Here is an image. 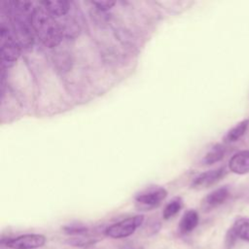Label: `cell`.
<instances>
[{"label": "cell", "mask_w": 249, "mask_h": 249, "mask_svg": "<svg viewBox=\"0 0 249 249\" xmlns=\"http://www.w3.org/2000/svg\"><path fill=\"white\" fill-rule=\"evenodd\" d=\"M249 127V119L238 122L235 125L230 128L223 137L225 143H234L238 141L247 131Z\"/></svg>", "instance_id": "cell-11"}, {"label": "cell", "mask_w": 249, "mask_h": 249, "mask_svg": "<svg viewBox=\"0 0 249 249\" xmlns=\"http://www.w3.org/2000/svg\"><path fill=\"white\" fill-rule=\"evenodd\" d=\"M1 243L11 249H37L45 245L46 236L38 233H27L6 240L2 239Z\"/></svg>", "instance_id": "cell-6"}, {"label": "cell", "mask_w": 249, "mask_h": 249, "mask_svg": "<svg viewBox=\"0 0 249 249\" xmlns=\"http://www.w3.org/2000/svg\"><path fill=\"white\" fill-rule=\"evenodd\" d=\"M229 169L238 175L249 173V150L235 153L229 160Z\"/></svg>", "instance_id": "cell-9"}, {"label": "cell", "mask_w": 249, "mask_h": 249, "mask_svg": "<svg viewBox=\"0 0 249 249\" xmlns=\"http://www.w3.org/2000/svg\"><path fill=\"white\" fill-rule=\"evenodd\" d=\"M230 196V190L227 186L220 187L209 193L202 200V208L204 211H210L223 204Z\"/></svg>", "instance_id": "cell-8"}, {"label": "cell", "mask_w": 249, "mask_h": 249, "mask_svg": "<svg viewBox=\"0 0 249 249\" xmlns=\"http://www.w3.org/2000/svg\"><path fill=\"white\" fill-rule=\"evenodd\" d=\"M226 155V147L222 144H215L212 146L202 159V163L205 165H211L221 161Z\"/></svg>", "instance_id": "cell-14"}, {"label": "cell", "mask_w": 249, "mask_h": 249, "mask_svg": "<svg viewBox=\"0 0 249 249\" xmlns=\"http://www.w3.org/2000/svg\"><path fill=\"white\" fill-rule=\"evenodd\" d=\"M32 25L35 35L46 47H56L63 38V28L39 2H35L32 13Z\"/></svg>", "instance_id": "cell-2"}, {"label": "cell", "mask_w": 249, "mask_h": 249, "mask_svg": "<svg viewBox=\"0 0 249 249\" xmlns=\"http://www.w3.org/2000/svg\"><path fill=\"white\" fill-rule=\"evenodd\" d=\"M21 45L18 42L8 17L1 12L0 19V50L2 68L12 67L18 59L21 53Z\"/></svg>", "instance_id": "cell-3"}, {"label": "cell", "mask_w": 249, "mask_h": 249, "mask_svg": "<svg viewBox=\"0 0 249 249\" xmlns=\"http://www.w3.org/2000/svg\"><path fill=\"white\" fill-rule=\"evenodd\" d=\"M63 231L68 235H78L82 236L86 234L89 231V229L87 226L81 224V223H73L69 224L67 226L63 227Z\"/></svg>", "instance_id": "cell-17"}, {"label": "cell", "mask_w": 249, "mask_h": 249, "mask_svg": "<svg viewBox=\"0 0 249 249\" xmlns=\"http://www.w3.org/2000/svg\"><path fill=\"white\" fill-rule=\"evenodd\" d=\"M92 4L101 11H107L115 5V2H112V1H93Z\"/></svg>", "instance_id": "cell-18"}, {"label": "cell", "mask_w": 249, "mask_h": 249, "mask_svg": "<svg viewBox=\"0 0 249 249\" xmlns=\"http://www.w3.org/2000/svg\"><path fill=\"white\" fill-rule=\"evenodd\" d=\"M167 196V191L160 186L149 187L135 196V201L140 208L149 210L158 207Z\"/></svg>", "instance_id": "cell-5"}, {"label": "cell", "mask_w": 249, "mask_h": 249, "mask_svg": "<svg viewBox=\"0 0 249 249\" xmlns=\"http://www.w3.org/2000/svg\"><path fill=\"white\" fill-rule=\"evenodd\" d=\"M121 249H142L141 246L138 244H135L134 242H127L125 244H123Z\"/></svg>", "instance_id": "cell-19"}, {"label": "cell", "mask_w": 249, "mask_h": 249, "mask_svg": "<svg viewBox=\"0 0 249 249\" xmlns=\"http://www.w3.org/2000/svg\"><path fill=\"white\" fill-rule=\"evenodd\" d=\"M198 221H199L198 213L196 210L190 209V210L186 211L184 213V215L182 216L180 223H179L180 232L189 233V232L193 231L198 225Z\"/></svg>", "instance_id": "cell-12"}, {"label": "cell", "mask_w": 249, "mask_h": 249, "mask_svg": "<svg viewBox=\"0 0 249 249\" xmlns=\"http://www.w3.org/2000/svg\"><path fill=\"white\" fill-rule=\"evenodd\" d=\"M183 207V200L180 196L172 198L164 207L162 212V217L164 220H168L174 217Z\"/></svg>", "instance_id": "cell-15"}, {"label": "cell", "mask_w": 249, "mask_h": 249, "mask_svg": "<svg viewBox=\"0 0 249 249\" xmlns=\"http://www.w3.org/2000/svg\"><path fill=\"white\" fill-rule=\"evenodd\" d=\"M236 238L249 241V218L239 217L229 229Z\"/></svg>", "instance_id": "cell-13"}, {"label": "cell", "mask_w": 249, "mask_h": 249, "mask_svg": "<svg viewBox=\"0 0 249 249\" xmlns=\"http://www.w3.org/2000/svg\"><path fill=\"white\" fill-rule=\"evenodd\" d=\"M39 3L54 18L62 17L70 10V3L65 0H44Z\"/></svg>", "instance_id": "cell-10"}, {"label": "cell", "mask_w": 249, "mask_h": 249, "mask_svg": "<svg viewBox=\"0 0 249 249\" xmlns=\"http://www.w3.org/2000/svg\"><path fill=\"white\" fill-rule=\"evenodd\" d=\"M228 171L225 166H221L215 169L207 170L205 172H202L198 174L192 182L191 187L196 190H201L209 188L219 181H221L226 175Z\"/></svg>", "instance_id": "cell-7"}, {"label": "cell", "mask_w": 249, "mask_h": 249, "mask_svg": "<svg viewBox=\"0 0 249 249\" xmlns=\"http://www.w3.org/2000/svg\"><path fill=\"white\" fill-rule=\"evenodd\" d=\"M99 241V239H96L94 237H83V236H79V237H72L70 239H68L66 242L71 245V246H75V247H82V248H86V247H89L94 245L95 243H97Z\"/></svg>", "instance_id": "cell-16"}, {"label": "cell", "mask_w": 249, "mask_h": 249, "mask_svg": "<svg viewBox=\"0 0 249 249\" xmlns=\"http://www.w3.org/2000/svg\"><path fill=\"white\" fill-rule=\"evenodd\" d=\"M144 216L136 215L132 217L125 218L118 223L109 226L105 230V235L111 238H124L132 233L143 224Z\"/></svg>", "instance_id": "cell-4"}, {"label": "cell", "mask_w": 249, "mask_h": 249, "mask_svg": "<svg viewBox=\"0 0 249 249\" xmlns=\"http://www.w3.org/2000/svg\"><path fill=\"white\" fill-rule=\"evenodd\" d=\"M2 3L5 5L2 8V12L8 17L22 49H30L36 36L32 25V13L35 2L8 1Z\"/></svg>", "instance_id": "cell-1"}]
</instances>
